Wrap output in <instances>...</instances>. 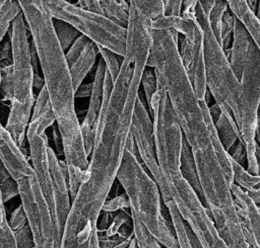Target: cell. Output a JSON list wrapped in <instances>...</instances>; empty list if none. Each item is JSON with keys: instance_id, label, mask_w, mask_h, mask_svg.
I'll use <instances>...</instances> for the list:
<instances>
[{"instance_id": "cell-46", "label": "cell", "mask_w": 260, "mask_h": 248, "mask_svg": "<svg viewBox=\"0 0 260 248\" xmlns=\"http://www.w3.org/2000/svg\"><path fill=\"white\" fill-rule=\"evenodd\" d=\"M52 134H53V140H54V144L57 148V156L59 157L60 155H64V148H63V141H62V137L59 131V128L57 125H54L52 127Z\"/></svg>"}, {"instance_id": "cell-2", "label": "cell", "mask_w": 260, "mask_h": 248, "mask_svg": "<svg viewBox=\"0 0 260 248\" xmlns=\"http://www.w3.org/2000/svg\"><path fill=\"white\" fill-rule=\"evenodd\" d=\"M19 3L39 56L45 86L62 137L72 201L80 184L85 180L89 160L75 109L76 98L70 67L45 1L24 0Z\"/></svg>"}, {"instance_id": "cell-38", "label": "cell", "mask_w": 260, "mask_h": 248, "mask_svg": "<svg viewBox=\"0 0 260 248\" xmlns=\"http://www.w3.org/2000/svg\"><path fill=\"white\" fill-rule=\"evenodd\" d=\"M0 193L1 202L5 203L8 200L19 195V186L16 180L9 176L6 180L0 182Z\"/></svg>"}, {"instance_id": "cell-23", "label": "cell", "mask_w": 260, "mask_h": 248, "mask_svg": "<svg viewBox=\"0 0 260 248\" xmlns=\"http://www.w3.org/2000/svg\"><path fill=\"white\" fill-rule=\"evenodd\" d=\"M181 173L183 177L188 181V183L192 186V188L196 191L202 202H204L203 192L200 185L198 172L195 164V160L191 151L187 140L184 137L183 142V150H182V157H181Z\"/></svg>"}, {"instance_id": "cell-16", "label": "cell", "mask_w": 260, "mask_h": 248, "mask_svg": "<svg viewBox=\"0 0 260 248\" xmlns=\"http://www.w3.org/2000/svg\"><path fill=\"white\" fill-rule=\"evenodd\" d=\"M253 42L251 34L245 25L236 17L233 43L231 47V55L229 58L232 69L240 80L248 59L250 46Z\"/></svg>"}, {"instance_id": "cell-33", "label": "cell", "mask_w": 260, "mask_h": 248, "mask_svg": "<svg viewBox=\"0 0 260 248\" xmlns=\"http://www.w3.org/2000/svg\"><path fill=\"white\" fill-rule=\"evenodd\" d=\"M5 203L1 202L0 220V248H17L15 232L10 228L5 211Z\"/></svg>"}, {"instance_id": "cell-34", "label": "cell", "mask_w": 260, "mask_h": 248, "mask_svg": "<svg viewBox=\"0 0 260 248\" xmlns=\"http://www.w3.org/2000/svg\"><path fill=\"white\" fill-rule=\"evenodd\" d=\"M228 9H229L228 1H215L214 7L212 8L209 15H207L211 29L213 31V34L215 35V37L219 44L221 42V33L220 32H221V24H222V20H223V15Z\"/></svg>"}, {"instance_id": "cell-10", "label": "cell", "mask_w": 260, "mask_h": 248, "mask_svg": "<svg viewBox=\"0 0 260 248\" xmlns=\"http://www.w3.org/2000/svg\"><path fill=\"white\" fill-rule=\"evenodd\" d=\"M17 183L20 201L34 236L35 248H56L55 223L36 174Z\"/></svg>"}, {"instance_id": "cell-17", "label": "cell", "mask_w": 260, "mask_h": 248, "mask_svg": "<svg viewBox=\"0 0 260 248\" xmlns=\"http://www.w3.org/2000/svg\"><path fill=\"white\" fill-rule=\"evenodd\" d=\"M165 205L168 209L172 226L178 239L180 248H202L199 240L195 236L194 232L188 226V224L181 217L175 202L170 196L161 197Z\"/></svg>"}, {"instance_id": "cell-36", "label": "cell", "mask_w": 260, "mask_h": 248, "mask_svg": "<svg viewBox=\"0 0 260 248\" xmlns=\"http://www.w3.org/2000/svg\"><path fill=\"white\" fill-rule=\"evenodd\" d=\"M141 86L144 91L147 106H149L152 96L154 95L157 89V78L153 68H149V67L145 68L141 77Z\"/></svg>"}, {"instance_id": "cell-14", "label": "cell", "mask_w": 260, "mask_h": 248, "mask_svg": "<svg viewBox=\"0 0 260 248\" xmlns=\"http://www.w3.org/2000/svg\"><path fill=\"white\" fill-rule=\"evenodd\" d=\"M236 209L249 248H260V210L236 183L231 186Z\"/></svg>"}, {"instance_id": "cell-45", "label": "cell", "mask_w": 260, "mask_h": 248, "mask_svg": "<svg viewBox=\"0 0 260 248\" xmlns=\"http://www.w3.org/2000/svg\"><path fill=\"white\" fill-rule=\"evenodd\" d=\"M12 64V46L11 40H5L2 43L0 50V66Z\"/></svg>"}, {"instance_id": "cell-32", "label": "cell", "mask_w": 260, "mask_h": 248, "mask_svg": "<svg viewBox=\"0 0 260 248\" xmlns=\"http://www.w3.org/2000/svg\"><path fill=\"white\" fill-rule=\"evenodd\" d=\"M0 94L1 102H8L9 105L13 99V66H0Z\"/></svg>"}, {"instance_id": "cell-9", "label": "cell", "mask_w": 260, "mask_h": 248, "mask_svg": "<svg viewBox=\"0 0 260 248\" xmlns=\"http://www.w3.org/2000/svg\"><path fill=\"white\" fill-rule=\"evenodd\" d=\"M260 110V51L254 40L250 46L245 68L240 79L238 99V115L236 122L242 141L247 150V170L260 175V167L256 159V128Z\"/></svg>"}, {"instance_id": "cell-55", "label": "cell", "mask_w": 260, "mask_h": 248, "mask_svg": "<svg viewBox=\"0 0 260 248\" xmlns=\"http://www.w3.org/2000/svg\"><path fill=\"white\" fill-rule=\"evenodd\" d=\"M256 17L259 19L260 21V1H259V4H258V9H257V12H256Z\"/></svg>"}, {"instance_id": "cell-37", "label": "cell", "mask_w": 260, "mask_h": 248, "mask_svg": "<svg viewBox=\"0 0 260 248\" xmlns=\"http://www.w3.org/2000/svg\"><path fill=\"white\" fill-rule=\"evenodd\" d=\"M89 42H90V39L88 37L81 34L76 39V42L71 46V48L65 53L66 61L69 65V67H71L76 62V60L80 57V55L83 53V51L85 50V48L87 47Z\"/></svg>"}, {"instance_id": "cell-24", "label": "cell", "mask_w": 260, "mask_h": 248, "mask_svg": "<svg viewBox=\"0 0 260 248\" xmlns=\"http://www.w3.org/2000/svg\"><path fill=\"white\" fill-rule=\"evenodd\" d=\"M102 7L104 15L110 18L117 24L127 28L129 24V11L130 4L125 0H102Z\"/></svg>"}, {"instance_id": "cell-49", "label": "cell", "mask_w": 260, "mask_h": 248, "mask_svg": "<svg viewBox=\"0 0 260 248\" xmlns=\"http://www.w3.org/2000/svg\"><path fill=\"white\" fill-rule=\"evenodd\" d=\"M126 150L129 151L130 153H132L137 159H138V156H139V152H138V148H137V145H136V142L132 136V134L130 133L129 135V138L127 140V144H126ZM140 157V156H139Z\"/></svg>"}, {"instance_id": "cell-7", "label": "cell", "mask_w": 260, "mask_h": 248, "mask_svg": "<svg viewBox=\"0 0 260 248\" xmlns=\"http://www.w3.org/2000/svg\"><path fill=\"white\" fill-rule=\"evenodd\" d=\"M45 4L53 18L71 24L98 47L108 49L120 57H125L127 28L103 14L87 11L66 0H47Z\"/></svg>"}, {"instance_id": "cell-4", "label": "cell", "mask_w": 260, "mask_h": 248, "mask_svg": "<svg viewBox=\"0 0 260 248\" xmlns=\"http://www.w3.org/2000/svg\"><path fill=\"white\" fill-rule=\"evenodd\" d=\"M8 34L12 46L13 99L4 127L22 148L36 101L32 90L35 71L28 38L30 32L22 12L12 22Z\"/></svg>"}, {"instance_id": "cell-30", "label": "cell", "mask_w": 260, "mask_h": 248, "mask_svg": "<svg viewBox=\"0 0 260 248\" xmlns=\"http://www.w3.org/2000/svg\"><path fill=\"white\" fill-rule=\"evenodd\" d=\"M132 220V216H131V212L129 213L126 209L119 211L113 218L112 223L110 224L109 228L102 234H99L100 237L106 238V239H112L118 243H122L123 241H125V239H123L119 234H120V230L121 228L128 223L129 221Z\"/></svg>"}, {"instance_id": "cell-40", "label": "cell", "mask_w": 260, "mask_h": 248, "mask_svg": "<svg viewBox=\"0 0 260 248\" xmlns=\"http://www.w3.org/2000/svg\"><path fill=\"white\" fill-rule=\"evenodd\" d=\"M9 226L10 228L14 231L17 232L20 229H22L23 227H25L28 222H27V217L25 214V211L22 206V204L20 203V205H18L10 215V218L8 220Z\"/></svg>"}, {"instance_id": "cell-52", "label": "cell", "mask_w": 260, "mask_h": 248, "mask_svg": "<svg viewBox=\"0 0 260 248\" xmlns=\"http://www.w3.org/2000/svg\"><path fill=\"white\" fill-rule=\"evenodd\" d=\"M203 10L205 11L206 15H209V13L211 12L212 8L214 7L215 5V1H199Z\"/></svg>"}, {"instance_id": "cell-20", "label": "cell", "mask_w": 260, "mask_h": 248, "mask_svg": "<svg viewBox=\"0 0 260 248\" xmlns=\"http://www.w3.org/2000/svg\"><path fill=\"white\" fill-rule=\"evenodd\" d=\"M98 54H100L98 46L90 40L85 50L83 51V53L80 55V57L70 67V74L72 77L75 91L82 84V81L89 73V71L92 69L96 61Z\"/></svg>"}, {"instance_id": "cell-26", "label": "cell", "mask_w": 260, "mask_h": 248, "mask_svg": "<svg viewBox=\"0 0 260 248\" xmlns=\"http://www.w3.org/2000/svg\"><path fill=\"white\" fill-rule=\"evenodd\" d=\"M22 12L19 1H0V40L3 42L14 19Z\"/></svg>"}, {"instance_id": "cell-3", "label": "cell", "mask_w": 260, "mask_h": 248, "mask_svg": "<svg viewBox=\"0 0 260 248\" xmlns=\"http://www.w3.org/2000/svg\"><path fill=\"white\" fill-rule=\"evenodd\" d=\"M130 201V212L134 214L166 248H180L174 229L162 215L161 193L153 178L142 163L129 151H125L117 174Z\"/></svg>"}, {"instance_id": "cell-35", "label": "cell", "mask_w": 260, "mask_h": 248, "mask_svg": "<svg viewBox=\"0 0 260 248\" xmlns=\"http://www.w3.org/2000/svg\"><path fill=\"white\" fill-rule=\"evenodd\" d=\"M98 49H99L101 58L104 60V62L106 64L107 71L109 72L113 82H115V80L117 79V77L120 73L122 62H123L124 58L116 55L115 53H113L112 51H110L108 49H105L102 47H98Z\"/></svg>"}, {"instance_id": "cell-19", "label": "cell", "mask_w": 260, "mask_h": 248, "mask_svg": "<svg viewBox=\"0 0 260 248\" xmlns=\"http://www.w3.org/2000/svg\"><path fill=\"white\" fill-rule=\"evenodd\" d=\"M230 160L233 168L234 183L239 185L250 196L255 204L260 206V175L250 173L245 167L237 163L231 157Z\"/></svg>"}, {"instance_id": "cell-18", "label": "cell", "mask_w": 260, "mask_h": 248, "mask_svg": "<svg viewBox=\"0 0 260 248\" xmlns=\"http://www.w3.org/2000/svg\"><path fill=\"white\" fill-rule=\"evenodd\" d=\"M199 102H200V106H201L202 111H203V115H204L206 125H207L209 133H210V137H211V141H212L214 151H215L216 156H217V158L220 162V165L223 169V172L226 176L228 182H229L230 186H232L234 184V174H233V168H232L229 153L224 150V148H223V146H222V144H221V142L218 138L214 121L212 120L210 112H209V105L206 103L205 100H201Z\"/></svg>"}, {"instance_id": "cell-47", "label": "cell", "mask_w": 260, "mask_h": 248, "mask_svg": "<svg viewBox=\"0 0 260 248\" xmlns=\"http://www.w3.org/2000/svg\"><path fill=\"white\" fill-rule=\"evenodd\" d=\"M112 213H106V212H102L100 220H99V224H98V233L102 234L104 233L110 226V224L112 223V220L114 217H111Z\"/></svg>"}, {"instance_id": "cell-39", "label": "cell", "mask_w": 260, "mask_h": 248, "mask_svg": "<svg viewBox=\"0 0 260 248\" xmlns=\"http://www.w3.org/2000/svg\"><path fill=\"white\" fill-rule=\"evenodd\" d=\"M124 209L130 210V201L126 193L116 195L111 199H107L103 206V212L106 213H116Z\"/></svg>"}, {"instance_id": "cell-51", "label": "cell", "mask_w": 260, "mask_h": 248, "mask_svg": "<svg viewBox=\"0 0 260 248\" xmlns=\"http://www.w3.org/2000/svg\"><path fill=\"white\" fill-rule=\"evenodd\" d=\"M45 87V80L39 74H35L34 76V88L38 89L39 92Z\"/></svg>"}, {"instance_id": "cell-42", "label": "cell", "mask_w": 260, "mask_h": 248, "mask_svg": "<svg viewBox=\"0 0 260 248\" xmlns=\"http://www.w3.org/2000/svg\"><path fill=\"white\" fill-rule=\"evenodd\" d=\"M15 236L17 240V248H35L34 236L28 224L15 232Z\"/></svg>"}, {"instance_id": "cell-48", "label": "cell", "mask_w": 260, "mask_h": 248, "mask_svg": "<svg viewBox=\"0 0 260 248\" xmlns=\"http://www.w3.org/2000/svg\"><path fill=\"white\" fill-rule=\"evenodd\" d=\"M93 89V82L81 84L78 89L75 91V98H84V97H90Z\"/></svg>"}, {"instance_id": "cell-54", "label": "cell", "mask_w": 260, "mask_h": 248, "mask_svg": "<svg viewBox=\"0 0 260 248\" xmlns=\"http://www.w3.org/2000/svg\"><path fill=\"white\" fill-rule=\"evenodd\" d=\"M133 239H134V236H132V237L126 239L125 241H123L122 243L118 244V245L115 246L114 248H129L130 245H131V243H132V241H133Z\"/></svg>"}, {"instance_id": "cell-6", "label": "cell", "mask_w": 260, "mask_h": 248, "mask_svg": "<svg viewBox=\"0 0 260 248\" xmlns=\"http://www.w3.org/2000/svg\"><path fill=\"white\" fill-rule=\"evenodd\" d=\"M161 196H170L181 217L199 240L202 248H229L220 237L210 211L183 177L182 173L164 176L157 183Z\"/></svg>"}, {"instance_id": "cell-29", "label": "cell", "mask_w": 260, "mask_h": 248, "mask_svg": "<svg viewBox=\"0 0 260 248\" xmlns=\"http://www.w3.org/2000/svg\"><path fill=\"white\" fill-rule=\"evenodd\" d=\"M134 239L136 241L138 248H161V244L156 240V238L147 230L143 223L131 213Z\"/></svg>"}, {"instance_id": "cell-22", "label": "cell", "mask_w": 260, "mask_h": 248, "mask_svg": "<svg viewBox=\"0 0 260 248\" xmlns=\"http://www.w3.org/2000/svg\"><path fill=\"white\" fill-rule=\"evenodd\" d=\"M214 125L218 138L226 152L232 149V147L237 143L238 140L242 141L239 128L232 112H222L220 117Z\"/></svg>"}, {"instance_id": "cell-25", "label": "cell", "mask_w": 260, "mask_h": 248, "mask_svg": "<svg viewBox=\"0 0 260 248\" xmlns=\"http://www.w3.org/2000/svg\"><path fill=\"white\" fill-rule=\"evenodd\" d=\"M179 42L180 43H179L178 48H179L181 62L183 64L185 71H187L198 57L204 55V51H203L204 35H203V38H201L199 40L190 42L184 35L180 34Z\"/></svg>"}, {"instance_id": "cell-31", "label": "cell", "mask_w": 260, "mask_h": 248, "mask_svg": "<svg viewBox=\"0 0 260 248\" xmlns=\"http://www.w3.org/2000/svg\"><path fill=\"white\" fill-rule=\"evenodd\" d=\"M133 5L142 15L146 16L151 20H155L165 15V3L160 0L154 1H140L131 0L129 2Z\"/></svg>"}, {"instance_id": "cell-11", "label": "cell", "mask_w": 260, "mask_h": 248, "mask_svg": "<svg viewBox=\"0 0 260 248\" xmlns=\"http://www.w3.org/2000/svg\"><path fill=\"white\" fill-rule=\"evenodd\" d=\"M131 134L136 142L141 161L149 170L152 178H156L160 173V169L155 154L153 121L150 118L149 111L142 102L140 93L133 112Z\"/></svg>"}, {"instance_id": "cell-21", "label": "cell", "mask_w": 260, "mask_h": 248, "mask_svg": "<svg viewBox=\"0 0 260 248\" xmlns=\"http://www.w3.org/2000/svg\"><path fill=\"white\" fill-rule=\"evenodd\" d=\"M231 11L245 25L260 51V21L249 9L246 1H228Z\"/></svg>"}, {"instance_id": "cell-8", "label": "cell", "mask_w": 260, "mask_h": 248, "mask_svg": "<svg viewBox=\"0 0 260 248\" xmlns=\"http://www.w3.org/2000/svg\"><path fill=\"white\" fill-rule=\"evenodd\" d=\"M148 111L152 116L156 160L162 176L181 173L184 134L167 90L158 83Z\"/></svg>"}, {"instance_id": "cell-12", "label": "cell", "mask_w": 260, "mask_h": 248, "mask_svg": "<svg viewBox=\"0 0 260 248\" xmlns=\"http://www.w3.org/2000/svg\"><path fill=\"white\" fill-rule=\"evenodd\" d=\"M107 71L106 64L104 60L101 58L98 63V67L95 70L94 78H93V89L92 93L89 97L88 108L86 110L85 117L81 123V133L84 142V147L86 150V154L89 157L92 151L95 132L98 127L99 116L103 106V98H104V81L105 74Z\"/></svg>"}, {"instance_id": "cell-43", "label": "cell", "mask_w": 260, "mask_h": 248, "mask_svg": "<svg viewBox=\"0 0 260 248\" xmlns=\"http://www.w3.org/2000/svg\"><path fill=\"white\" fill-rule=\"evenodd\" d=\"M165 15L164 16H182L183 1H164Z\"/></svg>"}, {"instance_id": "cell-28", "label": "cell", "mask_w": 260, "mask_h": 248, "mask_svg": "<svg viewBox=\"0 0 260 248\" xmlns=\"http://www.w3.org/2000/svg\"><path fill=\"white\" fill-rule=\"evenodd\" d=\"M53 26L64 52H67L81 35V33L75 27L60 19L53 18Z\"/></svg>"}, {"instance_id": "cell-53", "label": "cell", "mask_w": 260, "mask_h": 248, "mask_svg": "<svg viewBox=\"0 0 260 248\" xmlns=\"http://www.w3.org/2000/svg\"><path fill=\"white\" fill-rule=\"evenodd\" d=\"M249 9L254 13L256 14L257 12V9H258V4H259V1H256V0H248L246 1Z\"/></svg>"}, {"instance_id": "cell-15", "label": "cell", "mask_w": 260, "mask_h": 248, "mask_svg": "<svg viewBox=\"0 0 260 248\" xmlns=\"http://www.w3.org/2000/svg\"><path fill=\"white\" fill-rule=\"evenodd\" d=\"M0 157L2 165L17 182L35 175L32 165L4 126L0 127Z\"/></svg>"}, {"instance_id": "cell-13", "label": "cell", "mask_w": 260, "mask_h": 248, "mask_svg": "<svg viewBox=\"0 0 260 248\" xmlns=\"http://www.w3.org/2000/svg\"><path fill=\"white\" fill-rule=\"evenodd\" d=\"M28 142L29 159L35 170V174L41 186L42 192L47 200L51 214L54 212V195H53V184L52 174L49 164L48 148L50 145L46 143L43 137L38 135L26 136Z\"/></svg>"}, {"instance_id": "cell-50", "label": "cell", "mask_w": 260, "mask_h": 248, "mask_svg": "<svg viewBox=\"0 0 260 248\" xmlns=\"http://www.w3.org/2000/svg\"><path fill=\"white\" fill-rule=\"evenodd\" d=\"M209 112H210L211 118L214 121V123L218 120V118L220 117V115L222 113L221 109H220V107H219V105L217 103H214L211 106H209Z\"/></svg>"}, {"instance_id": "cell-41", "label": "cell", "mask_w": 260, "mask_h": 248, "mask_svg": "<svg viewBox=\"0 0 260 248\" xmlns=\"http://www.w3.org/2000/svg\"><path fill=\"white\" fill-rule=\"evenodd\" d=\"M228 153L233 160H235L237 163H239L240 165H242L247 169V166H248L247 150L244 143L241 140H238L237 143L232 147V149Z\"/></svg>"}, {"instance_id": "cell-27", "label": "cell", "mask_w": 260, "mask_h": 248, "mask_svg": "<svg viewBox=\"0 0 260 248\" xmlns=\"http://www.w3.org/2000/svg\"><path fill=\"white\" fill-rule=\"evenodd\" d=\"M56 122V116L54 114L51 103H49L36 117H31L27 127L26 136H43L45 130L49 127H53Z\"/></svg>"}, {"instance_id": "cell-57", "label": "cell", "mask_w": 260, "mask_h": 248, "mask_svg": "<svg viewBox=\"0 0 260 248\" xmlns=\"http://www.w3.org/2000/svg\"><path fill=\"white\" fill-rule=\"evenodd\" d=\"M259 210H260V206H259Z\"/></svg>"}, {"instance_id": "cell-5", "label": "cell", "mask_w": 260, "mask_h": 248, "mask_svg": "<svg viewBox=\"0 0 260 248\" xmlns=\"http://www.w3.org/2000/svg\"><path fill=\"white\" fill-rule=\"evenodd\" d=\"M196 18L204 35L203 51L207 89L221 111H231L236 120L240 80L235 75L228 57L213 34L208 16L199 1L196 7Z\"/></svg>"}, {"instance_id": "cell-44", "label": "cell", "mask_w": 260, "mask_h": 248, "mask_svg": "<svg viewBox=\"0 0 260 248\" xmlns=\"http://www.w3.org/2000/svg\"><path fill=\"white\" fill-rule=\"evenodd\" d=\"M75 4L87 11L104 15V10L100 0H78Z\"/></svg>"}, {"instance_id": "cell-1", "label": "cell", "mask_w": 260, "mask_h": 248, "mask_svg": "<svg viewBox=\"0 0 260 248\" xmlns=\"http://www.w3.org/2000/svg\"><path fill=\"white\" fill-rule=\"evenodd\" d=\"M151 38L157 83L167 90L191 148L204 205L214 217L229 214L235 209L234 196L214 151L199 99L181 62L178 45L171 30L151 29Z\"/></svg>"}, {"instance_id": "cell-56", "label": "cell", "mask_w": 260, "mask_h": 248, "mask_svg": "<svg viewBox=\"0 0 260 248\" xmlns=\"http://www.w3.org/2000/svg\"><path fill=\"white\" fill-rule=\"evenodd\" d=\"M129 248H138V247H137V244H136L135 239H133V241H132V243H131V245H130V247H129Z\"/></svg>"}]
</instances>
